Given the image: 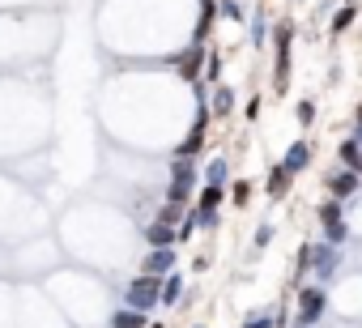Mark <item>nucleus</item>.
Segmentation results:
<instances>
[{
  "mask_svg": "<svg viewBox=\"0 0 362 328\" xmlns=\"http://www.w3.org/2000/svg\"><path fill=\"white\" fill-rule=\"evenodd\" d=\"M201 60H209V56H205V43H188V52H179V60H175L179 77H184V81H197V77H201Z\"/></svg>",
  "mask_w": 362,
  "mask_h": 328,
  "instance_id": "nucleus-4",
  "label": "nucleus"
},
{
  "mask_svg": "<svg viewBox=\"0 0 362 328\" xmlns=\"http://www.w3.org/2000/svg\"><path fill=\"white\" fill-rule=\"evenodd\" d=\"M230 197H235V205H247V201H252V184H247V180H239Z\"/></svg>",
  "mask_w": 362,
  "mask_h": 328,
  "instance_id": "nucleus-23",
  "label": "nucleus"
},
{
  "mask_svg": "<svg viewBox=\"0 0 362 328\" xmlns=\"http://www.w3.org/2000/svg\"><path fill=\"white\" fill-rule=\"evenodd\" d=\"M226 175H230V171H226V162L218 158L214 167H209V184H226Z\"/></svg>",
  "mask_w": 362,
  "mask_h": 328,
  "instance_id": "nucleus-24",
  "label": "nucleus"
},
{
  "mask_svg": "<svg viewBox=\"0 0 362 328\" xmlns=\"http://www.w3.org/2000/svg\"><path fill=\"white\" fill-rule=\"evenodd\" d=\"M358 132H362V107H358Z\"/></svg>",
  "mask_w": 362,
  "mask_h": 328,
  "instance_id": "nucleus-28",
  "label": "nucleus"
},
{
  "mask_svg": "<svg viewBox=\"0 0 362 328\" xmlns=\"http://www.w3.org/2000/svg\"><path fill=\"white\" fill-rule=\"evenodd\" d=\"M218 9H222V13H226L230 22H243V18H247V13H243V5H239V0H222Z\"/></svg>",
  "mask_w": 362,
  "mask_h": 328,
  "instance_id": "nucleus-20",
  "label": "nucleus"
},
{
  "mask_svg": "<svg viewBox=\"0 0 362 328\" xmlns=\"http://www.w3.org/2000/svg\"><path fill=\"white\" fill-rule=\"evenodd\" d=\"M209 111L226 119V115L235 111V90H230V86H218V90H214V98H209Z\"/></svg>",
  "mask_w": 362,
  "mask_h": 328,
  "instance_id": "nucleus-12",
  "label": "nucleus"
},
{
  "mask_svg": "<svg viewBox=\"0 0 362 328\" xmlns=\"http://www.w3.org/2000/svg\"><path fill=\"white\" fill-rule=\"evenodd\" d=\"M115 328H149V324H145L141 307H124V311H115Z\"/></svg>",
  "mask_w": 362,
  "mask_h": 328,
  "instance_id": "nucleus-16",
  "label": "nucleus"
},
{
  "mask_svg": "<svg viewBox=\"0 0 362 328\" xmlns=\"http://www.w3.org/2000/svg\"><path fill=\"white\" fill-rule=\"evenodd\" d=\"M337 153H341V167H345V171H358V175H362V145H358V141H341Z\"/></svg>",
  "mask_w": 362,
  "mask_h": 328,
  "instance_id": "nucleus-13",
  "label": "nucleus"
},
{
  "mask_svg": "<svg viewBox=\"0 0 362 328\" xmlns=\"http://www.w3.org/2000/svg\"><path fill=\"white\" fill-rule=\"evenodd\" d=\"M149 328H162V324H149Z\"/></svg>",
  "mask_w": 362,
  "mask_h": 328,
  "instance_id": "nucleus-29",
  "label": "nucleus"
},
{
  "mask_svg": "<svg viewBox=\"0 0 362 328\" xmlns=\"http://www.w3.org/2000/svg\"><path fill=\"white\" fill-rule=\"evenodd\" d=\"M158 298H162V281H158L153 273H141L136 281H128V307H141V311H145V307H153Z\"/></svg>",
  "mask_w": 362,
  "mask_h": 328,
  "instance_id": "nucleus-2",
  "label": "nucleus"
},
{
  "mask_svg": "<svg viewBox=\"0 0 362 328\" xmlns=\"http://www.w3.org/2000/svg\"><path fill=\"white\" fill-rule=\"evenodd\" d=\"M281 167H286L290 175H298V171H307V167H311V145H307V141H298V145H290V149H286V158H281Z\"/></svg>",
  "mask_w": 362,
  "mask_h": 328,
  "instance_id": "nucleus-7",
  "label": "nucleus"
},
{
  "mask_svg": "<svg viewBox=\"0 0 362 328\" xmlns=\"http://www.w3.org/2000/svg\"><path fill=\"white\" fill-rule=\"evenodd\" d=\"M358 13H362V5H358V0H341V9L332 13V35H345V30L358 22Z\"/></svg>",
  "mask_w": 362,
  "mask_h": 328,
  "instance_id": "nucleus-9",
  "label": "nucleus"
},
{
  "mask_svg": "<svg viewBox=\"0 0 362 328\" xmlns=\"http://www.w3.org/2000/svg\"><path fill=\"white\" fill-rule=\"evenodd\" d=\"M145 239H149L153 247H170V243L179 239V230H170L166 222H153V226H145Z\"/></svg>",
  "mask_w": 362,
  "mask_h": 328,
  "instance_id": "nucleus-15",
  "label": "nucleus"
},
{
  "mask_svg": "<svg viewBox=\"0 0 362 328\" xmlns=\"http://www.w3.org/2000/svg\"><path fill=\"white\" fill-rule=\"evenodd\" d=\"M243 115H247V119H256V115H260V98H252V102L243 107Z\"/></svg>",
  "mask_w": 362,
  "mask_h": 328,
  "instance_id": "nucleus-26",
  "label": "nucleus"
},
{
  "mask_svg": "<svg viewBox=\"0 0 362 328\" xmlns=\"http://www.w3.org/2000/svg\"><path fill=\"white\" fill-rule=\"evenodd\" d=\"M290 43H294V22L273 26V90L286 94L290 86Z\"/></svg>",
  "mask_w": 362,
  "mask_h": 328,
  "instance_id": "nucleus-1",
  "label": "nucleus"
},
{
  "mask_svg": "<svg viewBox=\"0 0 362 328\" xmlns=\"http://www.w3.org/2000/svg\"><path fill=\"white\" fill-rule=\"evenodd\" d=\"M328 192H332V201L354 197V192H358V171H337V175L328 180Z\"/></svg>",
  "mask_w": 362,
  "mask_h": 328,
  "instance_id": "nucleus-8",
  "label": "nucleus"
},
{
  "mask_svg": "<svg viewBox=\"0 0 362 328\" xmlns=\"http://www.w3.org/2000/svg\"><path fill=\"white\" fill-rule=\"evenodd\" d=\"M179 294H184V277H179V273H166V281H162V303H175Z\"/></svg>",
  "mask_w": 362,
  "mask_h": 328,
  "instance_id": "nucleus-17",
  "label": "nucleus"
},
{
  "mask_svg": "<svg viewBox=\"0 0 362 328\" xmlns=\"http://www.w3.org/2000/svg\"><path fill=\"white\" fill-rule=\"evenodd\" d=\"M273 324H277V320H247L243 328H273Z\"/></svg>",
  "mask_w": 362,
  "mask_h": 328,
  "instance_id": "nucleus-27",
  "label": "nucleus"
},
{
  "mask_svg": "<svg viewBox=\"0 0 362 328\" xmlns=\"http://www.w3.org/2000/svg\"><path fill=\"white\" fill-rule=\"evenodd\" d=\"M324 307H328L324 286H303V290H298V320H303V324L324 320Z\"/></svg>",
  "mask_w": 362,
  "mask_h": 328,
  "instance_id": "nucleus-3",
  "label": "nucleus"
},
{
  "mask_svg": "<svg viewBox=\"0 0 362 328\" xmlns=\"http://www.w3.org/2000/svg\"><path fill=\"white\" fill-rule=\"evenodd\" d=\"M269 239H273V226H260V230H256V252H260Z\"/></svg>",
  "mask_w": 362,
  "mask_h": 328,
  "instance_id": "nucleus-25",
  "label": "nucleus"
},
{
  "mask_svg": "<svg viewBox=\"0 0 362 328\" xmlns=\"http://www.w3.org/2000/svg\"><path fill=\"white\" fill-rule=\"evenodd\" d=\"M294 115H298V124L307 128V124H315V102H298L294 107Z\"/></svg>",
  "mask_w": 362,
  "mask_h": 328,
  "instance_id": "nucleus-21",
  "label": "nucleus"
},
{
  "mask_svg": "<svg viewBox=\"0 0 362 328\" xmlns=\"http://www.w3.org/2000/svg\"><path fill=\"white\" fill-rule=\"evenodd\" d=\"M264 35H269V26H264V13L256 9V18H252V43H256V47H264Z\"/></svg>",
  "mask_w": 362,
  "mask_h": 328,
  "instance_id": "nucleus-19",
  "label": "nucleus"
},
{
  "mask_svg": "<svg viewBox=\"0 0 362 328\" xmlns=\"http://www.w3.org/2000/svg\"><path fill=\"white\" fill-rule=\"evenodd\" d=\"M205 128H209V107H205V111L197 115V128L188 132V141H184V145L175 149V158H197V153L205 149Z\"/></svg>",
  "mask_w": 362,
  "mask_h": 328,
  "instance_id": "nucleus-6",
  "label": "nucleus"
},
{
  "mask_svg": "<svg viewBox=\"0 0 362 328\" xmlns=\"http://www.w3.org/2000/svg\"><path fill=\"white\" fill-rule=\"evenodd\" d=\"M218 73H222V56H218V52H209V64H205V81H218Z\"/></svg>",
  "mask_w": 362,
  "mask_h": 328,
  "instance_id": "nucleus-22",
  "label": "nucleus"
},
{
  "mask_svg": "<svg viewBox=\"0 0 362 328\" xmlns=\"http://www.w3.org/2000/svg\"><path fill=\"white\" fill-rule=\"evenodd\" d=\"M170 269H175V252H170V247H153V252L145 256V273L162 277V273H170Z\"/></svg>",
  "mask_w": 362,
  "mask_h": 328,
  "instance_id": "nucleus-10",
  "label": "nucleus"
},
{
  "mask_svg": "<svg viewBox=\"0 0 362 328\" xmlns=\"http://www.w3.org/2000/svg\"><path fill=\"white\" fill-rule=\"evenodd\" d=\"M222 188H226V184H205V188H201V201H197V209H205V213H218V205H222V197H226Z\"/></svg>",
  "mask_w": 362,
  "mask_h": 328,
  "instance_id": "nucleus-14",
  "label": "nucleus"
},
{
  "mask_svg": "<svg viewBox=\"0 0 362 328\" xmlns=\"http://www.w3.org/2000/svg\"><path fill=\"white\" fill-rule=\"evenodd\" d=\"M290 180H294V175H290V171L281 167V162H277V167L269 171V197H273V201H281V197L290 192Z\"/></svg>",
  "mask_w": 362,
  "mask_h": 328,
  "instance_id": "nucleus-11",
  "label": "nucleus"
},
{
  "mask_svg": "<svg viewBox=\"0 0 362 328\" xmlns=\"http://www.w3.org/2000/svg\"><path fill=\"white\" fill-rule=\"evenodd\" d=\"M158 222H166V226H175V222H184V209H179L175 201H166V205H162V213H158Z\"/></svg>",
  "mask_w": 362,
  "mask_h": 328,
  "instance_id": "nucleus-18",
  "label": "nucleus"
},
{
  "mask_svg": "<svg viewBox=\"0 0 362 328\" xmlns=\"http://www.w3.org/2000/svg\"><path fill=\"white\" fill-rule=\"evenodd\" d=\"M320 226H324L328 243H341V239H345V222H341V201H328V205H320Z\"/></svg>",
  "mask_w": 362,
  "mask_h": 328,
  "instance_id": "nucleus-5",
  "label": "nucleus"
},
{
  "mask_svg": "<svg viewBox=\"0 0 362 328\" xmlns=\"http://www.w3.org/2000/svg\"><path fill=\"white\" fill-rule=\"evenodd\" d=\"M358 39H362V30H358Z\"/></svg>",
  "mask_w": 362,
  "mask_h": 328,
  "instance_id": "nucleus-30",
  "label": "nucleus"
}]
</instances>
